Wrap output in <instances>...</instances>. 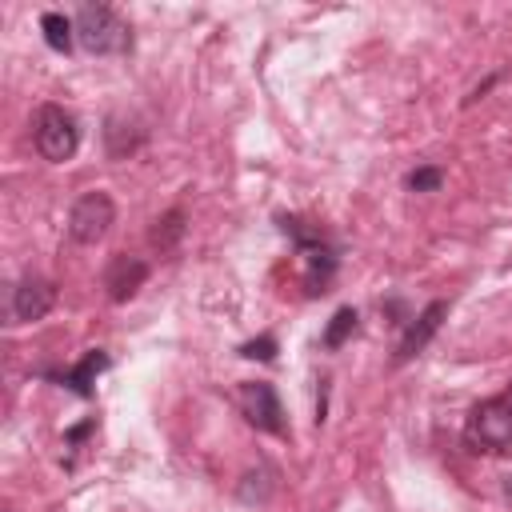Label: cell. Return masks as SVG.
<instances>
[{
  "label": "cell",
  "mask_w": 512,
  "mask_h": 512,
  "mask_svg": "<svg viewBox=\"0 0 512 512\" xmlns=\"http://www.w3.org/2000/svg\"><path fill=\"white\" fill-rule=\"evenodd\" d=\"M76 40L92 56H116L132 48V28L108 4H84L76 12Z\"/></svg>",
  "instance_id": "1"
},
{
  "label": "cell",
  "mask_w": 512,
  "mask_h": 512,
  "mask_svg": "<svg viewBox=\"0 0 512 512\" xmlns=\"http://www.w3.org/2000/svg\"><path fill=\"white\" fill-rule=\"evenodd\" d=\"M464 440L476 452H512V396H488L468 412Z\"/></svg>",
  "instance_id": "2"
},
{
  "label": "cell",
  "mask_w": 512,
  "mask_h": 512,
  "mask_svg": "<svg viewBox=\"0 0 512 512\" xmlns=\"http://www.w3.org/2000/svg\"><path fill=\"white\" fill-rule=\"evenodd\" d=\"M32 140H36V152L52 164H64L76 156V144H80V128L72 120V112H64L60 104H40L36 108V120H32Z\"/></svg>",
  "instance_id": "3"
},
{
  "label": "cell",
  "mask_w": 512,
  "mask_h": 512,
  "mask_svg": "<svg viewBox=\"0 0 512 512\" xmlns=\"http://www.w3.org/2000/svg\"><path fill=\"white\" fill-rule=\"evenodd\" d=\"M112 220H116V204L108 200V192H84L68 212V236L76 244H96L104 240Z\"/></svg>",
  "instance_id": "4"
},
{
  "label": "cell",
  "mask_w": 512,
  "mask_h": 512,
  "mask_svg": "<svg viewBox=\"0 0 512 512\" xmlns=\"http://www.w3.org/2000/svg\"><path fill=\"white\" fill-rule=\"evenodd\" d=\"M236 404H240V412H244V420H248L252 428L272 432V436H284V432H288V424H284V408H280V396H276L272 384H264V380H248V384H240Z\"/></svg>",
  "instance_id": "5"
},
{
  "label": "cell",
  "mask_w": 512,
  "mask_h": 512,
  "mask_svg": "<svg viewBox=\"0 0 512 512\" xmlns=\"http://www.w3.org/2000/svg\"><path fill=\"white\" fill-rule=\"evenodd\" d=\"M56 304V288L44 276H24L12 288V316L16 320H44Z\"/></svg>",
  "instance_id": "6"
},
{
  "label": "cell",
  "mask_w": 512,
  "mask_h": 512,
  "mask_svg": "<svg viewBox=\"0 0 512 512\" xmlns=\"http://www.w3.org/2000/svg\"><path fill=\"white\" fill-rule=\"evenodd\" d=\"M444 316H448V304H444V300H432V304L408 324V332H404V340H400V348H396V364L420 356V352L428 348V340L440 332V320H444Z\"/></svg>",
  "instance_id": "7"
},
{
  "label": "cell",
  "mask_w": 512,
  "mask_h": 512,
  "mask_svg": "<svg viewBox=\"0 0 512 512\" xmlns=\"http://www.w3.org/2000/svg\"><path fill=\"white\" fill-rule=\"evenodd\" d=\"M148 280V264L136 256H112L108 272H104V288L116 304H124L128 296H136V288Z\"/></svg>",
  "instance_id": "8"
},
{
  "label": "cell",
  "mask_w": 512,
  "mask_h": 512,
  "mask_svg": "<svg viewBox=\"0 0 512 512\" xmlns=\"http://www.w3.org/2000/svg\"><path fill=\"white\" fill-rule=\"evenodd\" d=\"M104 368H108V356H104V352L96 348V352H88V356H84V360H80V364H76L72 372H64L60 380H64V384H68V388H72L76 396H92L96 372H104Z\"/></svg>",
  "instance_id": "9"
},
{
  "label": "cell",
  "mask_w": 512,
  "mask_h": 512,
  "mask_svg": "<svg viewBox=\"0 0 512 512\" xmlns=\"http://www.w3.org/2000/svg\"><path fill=\"white\" fill-rule=\"evenodd\" d=\"M40 28H44V40L52 52H72V40H76V20L60 16V12H44L40 16Z\"/></svg>",
  "instance_id": "10"
},
{
  "label": "cell",
  "mask_w": 512,
  "mask_h": 512,
  "mask_svg": "<svg viewBox=\"0 0 512 512\" xmlns=\"http://www.w3.org/2000/svg\"><path fill=\"white\" fill-rule=\"evenodd\" d=\"M180 236H184V212H180V208H172L164 220H156V228H152V244H156L160 252H168Z\"/></svg>",
  "instance_id": "11"
},
{
  "label": "cell",
  "mask_w": 512,
  "mask_h": 512,
  "mask_svg": "<svg viewBox=\"0 0 512 512\" xmlns=\"http://www.w3.org/2000/svg\"><path fill=\"white\" fill-rule=\"evenodd\" d=\"M352 332H356V308H340L332 316V324L324 328V348H340Z\"/></svg>",
  "instance_id": "12"
},
{
  "label": "cell",
  "mask_w": 512,
  "mask_h": 512,
  "mask_svg": "<svg viewBox=\"0 0 512 512\" xmlns=\"http://www.w3.org/2000/svg\"><path fill=\"white\" fill-rule=\"evenodd\" d=\"M440 168H416V172H408V188L412 192H436L440 188Z\"/></svg>",
  "instance_id": "13"
},
{
  "label": "cell",
  "mask_w": 512,
  "mask_h": 512,
  "mask_svg": "<svg viewBox=\"0 0 512 512\" xmlns=\"http://www.w3.org/2000/svg\"><path fill=\"white\" fill-rule=\"evenodd\" d=\"M240 356H248V360H272V356H276V340H272V336H260V340L244 344Z\"/></svg>",
  "instance_id": "14"
}]
</instances>
